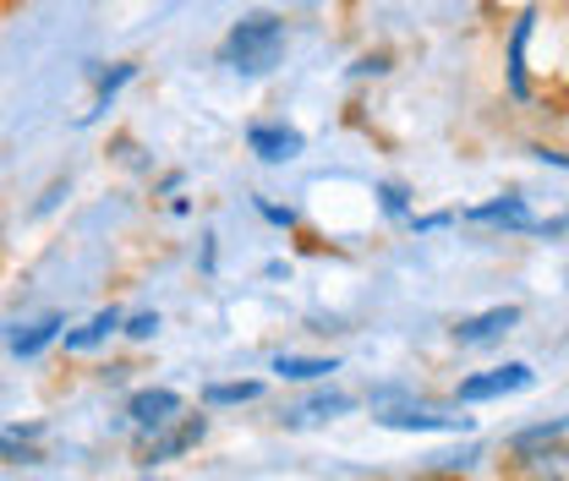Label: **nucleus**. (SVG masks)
Here are the masks:
<instances>
[{
    "label": "nucleus",
    "mask_w": 569,
    "mask_h": 481,
    "mask_svg": "<svg viewBox=\"0 0 569 481\" xmlns=\"http://www.w3.org/2000/svg\"><path fill=\"white\" fill-rule=\"evenodd\" d=\"M258 213H263V219H274V224H284V230L296 224V208H280V203H269V198H258Z\"/></svg>",
    "instance_id": "obj_20"
},
{
    "label": "nucleus",
    "mask_w": 569,
    "mask_h": 481,
    "mask_svg": "<svg viewBox=\"0 0 569 481\" xmlns=\"http://www.w3.org/2000/svg\"><path fill=\"white\" fill-rule=\"evenodd\" d=\"M67 334V318L61 312H44V318H33V323H22V329H11V355H22V361H33V355H44L50 344Z\"/></svg>",
    "instance_id": "obj_10"
},
{
    "label": "nucleus",
    "mask_w": 569,
    "mask_h": 481,
    "mask_svg": "<svg viewBox=\"0 0 569 481\" xmlns=\"http://www.w3.org/2000/svg\"><path fill=\"white\" fill-rule=\"evenodd\" d=\"M367 71H389V56H367V61H356V77H367Z\"/></svg>",
    "instance_id": "obj_21"
},
{
    "label": "nucleus",
    "mask_w": 569,
    "mask_h": 481,
    "mask_svg": "<svg viewBox=\"0 0 569 481\" xmlns=\"http://www.w3.org/2000/svg\"><path fill=\"white\" fill-rule=\"evenodd\" d=\"M378 208H383L389 219H406V213H411V192H406L400 181H383V187H378Z\"/></svg>",
    "instance_id": "obj_18"
},
{
    "label": "nucleus",
    "mask_w": 569,
    "mask_h": 481,
    "mask_svg": "<svg viewBox=\"0 0 569 481\" xmlns=\"http://www.w3.org/2000/svg\"><path fill=\"white\" fill-rule=\"evenodd\" d=\"M378 427H389V432H471L477 421L471 415H443V411H427L417 400H400V405H383V411H372Z\"/></svg>",
    "instance_id": "obj_4"
},
{
    "label": "nucleus",
    "mask_w": 569,
    "mask_h": 481,
    "mask_svg": "<svg viewBox=\"0 0 569 481\" xmlns=\"http://www.w3.org/2000/svg\"><path fill=\"white\" fill-rule=\"evenodd\" d=\"M531 22H537V11H520V17H515V33H509V93H515V99H531V82H526V39H531Z\"/></svg>",
    "instance_id": "obj_14"
},
{
    "label": "nucleus",
    "mask_w": 569,
    "mask_h": 481,
    "mask_svg": "<svg viewBox=\"0 0 569 481\" xmlns=\"http://www.w3.org/2000/svg\"><path fill=\"white\" fill-rule=\"evenodd\" d=\"M340 372V361L335 355H274V378L284 383H323V378H335Z\"/></svg>",
    "instance_id": "obj_12"
},
{
    "label": "nucleus",
    "mask_w": 569,
    "mask_h": 481,
    "mask_svg": "<svg viewBox=\"0 0 569 481\" xmlns=\"http://www.w3.org/2000/svg\"><path fill=\"white\" fill-rule=\"evenodd\" d=\"M559 432H569V415H559V421H542V427H526V432H515V438H509V449H537V443H553Z\"/></svg>",
    "instance_id": "obj_17"
},
{
    "label": "nucleus",
    "mask_w": 569,
    "mask_h": 481,
    "mask_svg": "<svg viewBox=\"0 0 569 481\" xmlns=\"http://www.w3.org/2000/svg\"><path fill=\"white\" fill-rule=\"evenodd\" d=\"M252 400H263V383H258V378H236V383H209V389H203V405H209V411L252 405Z\"/></svg>",
    "instance_id": "obj_15"
},
{
    "label": "nucleus",
    "mask_w": 569,
    "mask_h": 481,
    "mask_svg": "<svg viewBox=\"0 0 569 481\" xmlns=\"http://www.w3.org/2000/svg\"><path fill=\"white\" fill-rule=\"evenodd\" d=\"M219 61L236 71V77H269L284 61V22L274 11H252L241 17L224 44H219Z\"/></svg>",
    "instance_id": "obj_1"
},
{
    "label": "nucleus",
    "mask_w": 569,
    "mask_h": 481,
    "mask_svg": "<svg viewBox=\"0 0 569 481\" xmlns=\"http://www.w3.org/2000/svg\"><path fill=\"white\" fill-rule=\"evenodd\" d=\"M181 411H187V400H181L176 389H138V394L127 400V415H132V427H138L142 438L164 432Z\"/></svg>",
    "instance_id": "obj_5"
},
{
    "label": "nucleus",
    "mask_w": 569,
    "mask_h": 481,
    "mask_svg": "<svg viewBox=\"0 0 569 481\" xmlns=\"http://www.w3.org/2000/svg\"><path fill=\"white\" fill-rule=\"evenodd\" d=\"M0 460L6 465H44V421L0 427Z\"/></svg>",
    "instance_id": "obj_9"
},
{
    "label": "nucleus",
    "mask_w": 569,
    "mask_h": 481,
    "mask_svg": "<svg viewBox=\"0 0 569 481\" xmlns=\"http://www.w3.org/2000/svg\"><path fill=\"white\" fill-rule=\"evenodd\" d=\"M471 224H503V230H531L537 219H531V208H526V198H493V203H482V208H471L466 213Z\"/></svg>",
    "instance_id": "obj_13"
},
{
    "label": "nucleus",
    "mask_w": 569,
    "mask_h": 481,
    "mask_svg": "<svg viewBox=\"0 0 569 481\" xmlns=\"http://www.w3.org/2000/svg\"><path fill=\"white\" fill-rule=\"evenodd\" d=\"M515 323H520V307H488V312H477V318H460V323H455V344L482 350V344L503 340Z\"/></svg>",
    "instance_id": "obj_8"
},
{
    "label": "nucleus",
    "mask_w": 569,
    "mask_h": 481,
    "mask_svg": "<svg viewBox=\"0 0 569 481\" xmlns=\"http://www.w3.org/2000/svg\"><path fill=\"white\" fill-rule=\"evenodd\" d=\"M121 323H127V318H121V307H99V312H93L82 329H67V334H61V344H67L71 355H88V350H99L110 334H121Z\"/></svg>",
    "instance_id": "obj_11"
},
{
    "label": "nucleus",
    "mask_w": 569,
    "mask_h": 481,
    "mask_svg": "<svg viewBox=\"0 0 569 481\" xmlns=\"http://www.w3.org/2000/svg\"><path fill=\"white\" fill-rule=\"evenodd\" d=\"M247 148H252L263 164H290V159L307 153V138H301L296 127H284V121H258V127H247Z\"/></svg>",
    "instance_id": "obj_6"
},
{
    "label": "nucleus",
    "mask_w": 569,
    "mask_h": 481,
    "mask_svg": "<svg viewBox=\"0 0 569 481\" xmlns=\"http://www.w3.org/2000/svg\"><path fill=\"white\" fill-rule=\"evenodd\" d=\"M121 329H127L132 340H153V334H159V312H138V318H127Z\"/></svg>",
    "instance_id": "obj_19"
},
{
    "label": "nucleus",
    "mask_w": 569,
    "mask_h": 481,
    "mask_svg": "<svg viewBox=\"0 0 569 481\" xmlns=\"http://www.w3.org/2000/svg\"><path fill=\"white\" fill-rule=\"evenodd\" d=\"M203 438H209V415H176L164 432H153V438H148V449H142V465H148V471H159V465H170V460L192 454Z\"/></svg>",
    "instance_id": "obj_3"
},
{
    "label": "nucleus",
    "mask_w": 569,
    "mask_h": 481,
    "mask_svg": "<svg viewBox=\"0 0 569 481\" xmlns=\"http://www.w3.org/2000/svg\"><path fill=\"white\" fill-rule=\"evenodd\" d=\"M531 383H537V372H531L526 361H503V367H488V372L466 378V383L455 389V400H460V405H488V400H509V394H526Z\"/></svg>",
    "instance_id": "obj_2"
},
{
    "label": "nucleus",
    "mask_w": 569,
    "mask_h": 481,
    "mask_svg": "<svg viewBox=\"0 0 569 481\" xmlns=\"http://www.w3.org/2000/svg\"><path fill=\"white\" fill-rule=\"evenodd\" d=\"M132 77H138V67H132V61H116V67L104 71V77H99V88H93V116H99V110H110V99H116V93H121Z\"/></svg>",
    "instance_id": "obj_16"
},
{
    "label": "nucleus",
    "mask_w": 569,
    "mask_h": 481,
    "mask_svg": "<svg viewBox=\"0 0 569 481\" xmlns=\"http://www.w3.org/2000/svg\"><path fill=\"white\" fill-rule=\"evenodd\" d=\"M351 411H356V394H346V389H318L312 400L280 411V427L301 432V427H323V421H340V415H351Z\"/></svg>",
    "instance_id": "obj_7"
}]
</instances>
